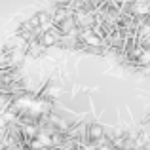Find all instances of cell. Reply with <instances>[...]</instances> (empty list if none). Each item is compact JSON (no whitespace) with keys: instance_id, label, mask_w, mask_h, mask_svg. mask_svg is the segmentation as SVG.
I'll use <instances>...</instances> for the list:
<instances>
[{"instance_id":"3","label":"cell","mask_w":150,"mask_h":150,"mask_svg":"<svg viewBox=\"0 0 150 150\" xmlns=\"http://www.w3.org/2000/svg\"><path fill=\"white\" fill-rule=\"evenodd\" d=\"M95 150H112L110 146H99V148H95Z\"/></svg>"},{"instance_id":"1","label":"cell","mask_w":150,"mask_h":150,"mask_svg":"<svg viewBox=\"0 0 150 150\" xmlns=\"http://www.w3.org/2000/svg\"><path fill=\"white\" fill-rule=\"evenodd\" d=\"M89 135H91V139H99V137H103V127H99V125H93Z\"/></svg>"},{"instance_id":"2","label":"cell","mask_w":150,"mask_h":150,"mask_svg":"<svg viewBox=\"0 0 150 150\" xmlns=\"http://www.w3.org/2000/svg\"><path fill=\"white\" fill-rule=\"evenodd\" d=\"M53 42H55V36L51 34V30H50V33H46V34H44V44H46V46H51Z\"/></svg>"},{"instance_id":"4","label":"cell","mask_w":150,"mask_h":150,"mask_svg":"<svg viewBox=\"0 0 150 150\" xmlns=\"http://www.w3.org/2000/svg\"><path fill=\"white\" fill-rule=\"evenodd\" d=\"M141 150H146V148H141Z\"/></svg>"}]
</instances>
